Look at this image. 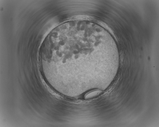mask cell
<instances>
[{
    "label": "cell",
    "mask_w": 159,
    "mask_h": 127,
    "mask_svg": "<svg viewBox=\"0 0 159 127\" xmlns=\"http://www.w3.org/2000/svg\"><path fill=\"white\" fill-rule=\"evenodd\" d=\"M99 24L101 25V26L103 27L106 29H107L110 32L111 34L113 35H114L113 32L111 29L109 28L108 25L105 23L101 21H99Z\"/></svg>",
    "instance_id": "2"
},
{
    "label": "cell",
    "mask_w": 159,
    "mask_h": 127,
    "mask_svg": "<svg viewBox=\"0 0 159 127\" xmlns=\"http://www.w3.org/2000/svg\"><path fill=\"white\" fill-rule=\"evenodd\" d=\"M102 92V91L100 90L93 91L86 94L84 98L85 99L91 98L100 94Z\"/></svg>",
    "instance_id": "1"
}]
</instances>
